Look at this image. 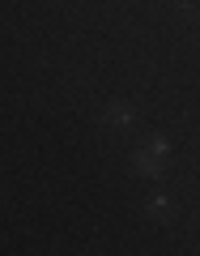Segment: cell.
<instances>
[{
  "instance_id": "cell-1",
  "label": "cell",
  "mask_w": 200,
  "mask_h": 256,
  "mask_svg": "<svg viewBox=\"0 0 200 256\" xmlns=\"http://www.w3.org/2000/svg\"><path fill=\"white\" fill-rule=\"evenodd\" d=\"M107 120H111V124H132V111H128V107H111Z\"/></svg>"
},
{
  "instance_id": "cell-2",
  "label": "cell",
  "mask_w": 200,
  "mask_h": 256,
  "mask_svg": "<svg viewBox=\"0 0 200 256\" xmlns=\"http://www.w3.org/2000/svg\"><path fill=\"white\" fill-rule=\"evenodd\" d=\"M149 210H154V218H166V210H171V205H166L162 196H154V201H149Z\"/></svg>"
}]
</instances>
